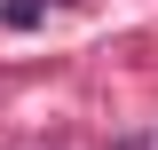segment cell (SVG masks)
Instances as JSON below:
<instances>
[{
	"label": "cell",
	"mask_w": 158,
	"mask_h": 150,
	"mask_svg": "<svg viewBox=\"0 0 158 150\" xmlns=\"http://www.w3.org/2000/svg\"><path fill=\"white\" fill-rule=\"evenodd\" d=\"M40 16H48V0H0V24L8 32H32Z\"/></svg>",
	"instance_id": "1"
}]
</instances>
